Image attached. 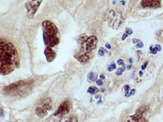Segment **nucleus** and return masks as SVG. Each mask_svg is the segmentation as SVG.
<instances>
[{
    "label": "nucleus",
    "mask_w": 163,
    "mask_h": 122,
    "mask_svg": "<svg viewBox=\"0 0 163 122\" xmlns=\"http://www.w3.org/2000/svg\"><path fill=\"white\" fill-rule=\"evenodd\" d=\"M1 75H7L20 66V59L14 46L6 39L0 40Z\"/></svg>",
    "instance_id": "nucleus-1"
},
{
    "label": "nucleus",
    "mask_w": 163,
    "mask_h": 122,
    "mask_svg": "<svg viewBox=\"0 0 163 122\" xmlns=\"http://www.w3.org/2000/svg\"><path fill=\"white\" fill-rule=\"evenodd\" d=\"M43 40L47 47L53 48L60 42L58 29L53 22L45 20L42 23Z\"/></svg>",
    "instance_id": "nucleus-2"
},
{
    "label": "nucleus",
    "mask_w": 163,
    "mask_h": 122,
    "mask_svg": "<svg viewBox=\"0 0 163 122\" xmlns=\"http://www.w3.org/2000/svg\"><path fill=\"white\" fill-rule=\"evenodd\" d=\"M107 20L108 25L113 29H118L123 22V17L119 12H115L113 10H110L107 13Z\"/></svg>",
    "instance_id": "nucleus-3"
},
{
    "label": "nucleus",
    "mask_w": 163,
    "mask_h": 122,
    "mask_svg": "<svg viewBox=\"0 0 163 122\" xmlns=\"http://www.w3.org/2000/svg\"><path fill=\"white\" fill-rule=\"evenodd\" d=\"M52 109V100L50 98L43 99L40 105L36 107V113L40 118H44Z\"/></svg>",
    "instance_id": "nucleus-4"
},
{
    "label": "nucleus",
    "mask_w": 163,
    "mask_h": 122,
    "mask_svg": "<svg viewBox=\"0 0 163 122\" xmlns=\"http://www.w3.org/2000/svg\"><path fill=\"white\" fill-rule=\"evenodd\" d=\"M42 2V1H28L26 3L25 7L28 10L27 15L29 18H31L34 17Z\"/></svg>",
    "instance_id": "nucleus-5"
},
{
    "label": "nucleus",
    "mask_w": 163,
    "mask_h": 122,
    "mask_svg": "<svg viewBox=\"0 0 163 122\" xmlns=\"http://www.w3.org/2000/svg\"><path fill=\"white\" fill-rule=\"evenodd\" d=\"M72 102L69 100H66L62 102L59 106L58 110L54 114L55 116H62L68 113L72 108Z\"/></svg>",
    "instance_id": "nucleus-6"
},
{
    "label": "nucleus",
    "mask_w": 163,
    "mask_h": 122,
    "mask_svg": "<svg viewBox=\"0 0 163 122\" xmlns=\"http://www.w3.org/2000/svg\"><path fill=\"white\" fill-rule=\"evenodd\" d=\"M97 44V38L95 36H91L88 38L87 40L85 43V51L83 53H91V51H93L96 48Z\"/></svg>",
    "instance_id": "nucleus-7"
},
{
    "label": "nucleus",
    "mask_w": 163,
    "mask_h": 122,
    "mask_svg": "<svg viewBox=\"0 0 163 122\" xmlns=\"http://www.w3.org/2000/svg\"><path fill=\"white\" fill-rule=\"evenodd\" d=\"M26 85V82L25 81H17L16 83H13L11 85L5 86L4 87L3 90L5 93L7 94H10L12 92H15L16 90H17L19 88H21L22 87H23Z\"/></svg>",
    "instance_id": "nucleus-8"
},
{
    "label": "nucleus",
    "mask_w": 163,
    "mask_h": 122,
    "mask_svg": "<svg viewBox=\"0 0 163 122\" xmlns=\"http://www.w3.org/2000/svg\"><path fill=\"white\" fill-rule=\"evenodd\" d=\"M142 7L157 8L161 5V1L159 0H143L140 3Z\"/></svg>",
    "instance_id": "nucleus-9"
},
{
    "label": "nucleus",
    "mask_w": 163,
    "mask_h": 122,
    "mask_svg": "<svg viewBox=\"0 0 163 122\" xmlns=\"http://www.w3.org/2000/svg\"><path fill=\"white\" fill-rule=\"evenodd\" d=\"M44 53L46 59H47V62H52L56 57V53L52 49V48L46 47L44 51Z\"/></svg>",
    "instance_id": "nucleus-10"
},
{
    "label": "nucleus",
    "mask_w": 163,
    "mask_h": 122,
    "mask_svg": "<svg viewBox=\"0 0 163 122\" xmlns=\"http://www.w3.org/2000/svg\"><path fill=\"white\" fill-rule=\"evenodd\" d=\"M92 54L91 53H78L77 55H75V57L77 58L78 61L82 64H86L89 62V59L92 57Z\"/></svg>",
    "instance_id": "nucleus-11"
},
{
    "label": "nucleus",
    "mask_w": 163,
    "mask_h": 122,
    "mask_svg": "<svg viewBox=\"0 0 163 122\" xmlns=\"http://www.w3.org/2000/svg\"><path fill=\"white\" fill-rule=\"evenodd\" d=\"M88 38L89 37L87 36L85 34H80L79 36L77 38V41L78 44L83 46V45L85 44V43L87 42V40Z\"/></svg>",
    "instance_id": "nucleus-12"
},
{
    "label": "nucleus",
    "mask_w": 163,
    "mask_h": 122,
    "mask_svg": "<svg viewBox=\"0 0 163 122\" xmlns=\"http://www.w3.org/2000/svg\"><path fill=\"white\" fill-rule=\"evenodd\" d=\"M59 122H78V118L75 116H69L62 118Z\"/></svg>",
    "instance_id": "nucleus-13"
},
{
    "label": "nucleus",
    "mask_w": 163,
    "mask_h": 122,
    "mask_svg": "<svg viewBox=\"0 0 163 122\" xmlns=\"http://www.w3.org/2000/svg\"><path fill=\"white\" fill-rule=\"evenodd\" d=\"M156 38L159 42H163V30H159L157 32Z\"/></svg>",
    "instance_id": "nucleus-14"
},
{
    "label": "nucleus",
    "mask_w": 163,
    "mask_h": 122,
    "mask_svg": "<svg viewBox=\"0 0 163 122\" xmlns=\"http://www.w3.org/2000/svg\"><path fill=\"white\" fill-rule=\"evenodd\" d=\"M97 75L96 74V73H93V72H91L88 75V79L91 81H97Z\"/></svg>",
    "instance_id": "nucleus-15"
},
{
    "label": "nucleus",
    "mask_w": 163,
    "mask_h": 122,
    "mask_svg": "<svg viewBox=\"0 0 163 122\" xmlns=\"http://www.w3.org/2000/svg\"><path fill=\"white\" fill-rule=\"evenodd\" d=\"M87 92L91 94H95L99 92V89L95 87V86H90V87L88 88Z\"/></svg>",
    "instance_id": "nucleus-16"
},
{
    "label": "nucleus",
    "mask_w": 163,
    "mask_h": 122,
    "mask_svg": "<svg viewBox=\"0 0 163 122\" xmlns=\"http://www.w3.org/2000/svg\"><path fill=\"white\" fill-rule=\"evenodd\" d=\"M115 69H116V65H115V64H111L110 66H108V71H109L110 72L112 71L113 70Z\"/></svg>",
    "instance_id": "nucleus-17"
},
{
    "label": "nucleus",
    "mask_w": 163,
    "mask_h": 122,
    "mask_svg": "<svg viewBox=\"0 0 163 122\" xmlns=\"http://www.w3.org/2000/svg\"><path fill=\"white\" fill-rule=\"evenodd\" d=\"M105 50L103 48H100V49L98 51V53L100 56H103L105 55Z\"/></svg>",
    "instance_id": "nucleus-18"
},
{
    "label": "nucleus",
    "mask_w": 163,
    "mask_h": 122,
    "mask_svg": "<svg viewBox=\"0 0 163 122\" xmlns=\"http://www.w3.org/2000/svg\"><path fill=\"white\" fill-rule=\"evenodd\" d=\"M126 33L128 35H131L133 34V31L131 28H127L126 29Z\"/></svg>",
    "instance_id": "nucleus-19"
},
{
    "label": "nucleus",
    "mask_w": 163,
    "mask_h": 122,
    "mask_svg": "<svg viewBox=\"0 0 163 122\" xmlns=\"http://www.w3.org/2000/svg\"><path fill=\"white\" fill-rule=\"evenodd\" d=\"M96 83H97V85H99V86H102V85L103 84V81H102L101 80H97V81H96Z\"/></svg>",
    "instance_id": "nucleus-20"
},
{
    "label": "nucleus",
    "mask_w": 163,
    "mask_h": 122,
    "mask_svg": "<svg viewBox=\"0 0 163 122\" xmlns=\"http://www.w3.org/2000/svg\"><path fill=\"white\" fill-rule=\"evenodd\" d=\"M124 89L125 90V92H126V94H127V93H128V92H129V86L128 85H126V86H124Z\"/></svg>",
    "instance_id": "nucleus-21"
},
{
    "label": "nucleus",
    "mask_w": 163,
    "mask_h": 122,
    "mask_svg": "<svg viewBox=\"0 0 163 122\" xmlns=\"http://www.w3.org/2000/svg\"><path fill=\"white\" fill-rule=\"evenodd\" d=\"M122 74V69H119L117 70V71L116 72V75H118V76H120Z\"/></svg>",
    "instance_id": "nucleus-22"
},
{
    "label": "nucleus",
    "mask_w": 163,
    "mask_h": 122,
    "mask_svg": "<svg viewBox=\"0 0 163 122\" xmlns=\"http://www.w3.org/2000/svg\"><path fill=\"white\" fill-rule=\"evenodd\" d=\"M143 47V43L142 42H140L137 44V47H138V48H142Z\"/></svg>",
    "instance_id": "nucleus-23"
},
{
    "label": "nucleus",
    "mask_w": 163,
    "mask_h": 122,
    "mask_svg": "<svg viewBox=\"0 0 163 122\" xmlns=\"http://www.w3.org/2000/svg\"><path fill=\"white\" fill-rule=\"evenodd\" d=\"M157 49V51H161V46L159 45H156V47H155Z\"/></svg>",
    "instance_id": "nucleus-24"
},
{
    "label": "nucleus",
    "mask_w": 163,
    "mask_h": 122,
    "mask_svg": "<svg viewBox=\"0 0 163 122\" xmlns=\"http://www.w3.org/2000/svg\"><path fill=\"white\" fill-rule=\"evenodd\" d=\"M124 63V62H123V60H122V59H119V60L117 61V64L119 65H122V64Z\"/></svg>",
    "instance_id": "nucleus-25"
},
{
    "label": "nucleus",
    "mask_w": 163,
    "mask_h": 122,
    "mask_svg": "<svg viewBox=\"0 0 163 122\" xmlns=\"http://www.w3.org/2000/svg\"><path fill=\"white\" fill-rule=\"evenodd\" d=\"M127 36H128V34H127V33H125V34L123 35V36H122V40H123V41H124V40H125V39H126Z\"/></svg>",
    "instance_id": "nucleus-26"
},
{
    "label": "nucleus",
    "mask_w": 163,
    "mask_h": 122,
    "mask_svg": "<svg viewBox=\"0 0 163 122\" xmlns=\"http://www.w3.org/2000/svg\"><path fill=\"white\" fill-rule=\"evenodd\" d=\"M152 53L153 54H156L157 52V50L156 48H154L153 49H152Z\"/></svg>",
    "instance_id": "nucleus-27"
},
{
    "label": "nucleus",
    "mask_w": 163,
    "mask_h": 122,
    "mask_svg": "<svg viewBox=\"0 0 163 122\" xmlns=\"http://www.w3.org/2000/svg\"><path fill=\"white\" fill-rule=\"evenodd\" d=\"M105 47H106V48H108V49H110V48H111V46H110V45L109 44V43H106Z\"/></svg>",
    "instance_id": "nucleus-28"
},
{
    "label": "nucleus",
    "mask_w": 163,
    "mask_h": 122,
    "mask_svg": "<svg viewBox=\"0 0 163 122\" xmlns=\"http://www.w3.org/2000/svg\"><path fill=\"white\" fill-rule=\"evenodd\" d=\"M147 64H148V62H145V64H144V65H143L142 66V69L143 70V69H145V68H146V65H147Z\"/></svg>",
    "instance_id": "nucleus-29"
},
{
    "label": "nucleus",
    "mask_w": 163,
    "mask_h": 122,
    "mask_svg": "<svg viewBox=\"0 0 163 122\" xmlns=\"http://www.w3.org/2000/svg\"><path fill=\"white\" fill-rule=\"evenodd\" d=\"M135 89H133V90H131V92H130V96H132V95H134L135 93Z\"/></svg>",
    "instance_id": "nucleus-30"
},
{
    "label": "nucleus",
    "mask_w": 163,
    "mask_h": 122,
    "mask_svg": "<svg viewBox=\"0 0 163 122\" xmlns=\"http://www.w3.org/2000/svg\"><path fill=\"white\" fill-rule=\"evenodd\" d=\"M132 41H133V43H138V41H140V40H138L137 39H136V38H133V39L132 40Z\"/></svg>",
    "instance_id": "nucleus-31"
},
{
    "label": "nucleus",
    "mask_w": 163,
    "mask_h": 122,
    "mask_svg": "<svg viewBox=\"0 0 163 122\" xmlns=\"http://www.w3.org/2000/svg\"><path fill=\"white\" fill-rule=\"evenodd\" d=\"M4 114H3V109H1V117H3Z\"/></svg>",
    "instance_id": "nucleus-32"
},
{
    "label": "nucleus",
    "mask_w": 163,
    "mask_h": 122,
    "mask_svg": "<svg viewBox=\"0 0 163 122\" xmlns=\"http://www.w3.org/2000/svg\"><path fill=\"white\" fill-rule=\"evenodd\" d=\"M100 78H101V79H102V80H104L105 78V76L104 75H101L100 76Z\"/></svg>",
    "instance_id": "nucleus-33"
},
{
    "label": "nucleus",
    "mask_w": 163,
    "mask_h": 122,
    "mask_svg": "<svg viewBox=\"0 0 163 122\" xmlns=\"http://www.w3.org/2000/svg\"><path fill=\"white\" fill-rule=\"evenodd\" d=\"M127 122H138V121H135V120H132V119L131 118V120L127 121Z\"/></svg>",
    "instance_id": "nucleus-34"
},
{
    "label": "nucleus",
    "mask_w": 163,
    "mask_h": 122,
    "mask_svg": "<svg viewBox=\"0 0 163 122\" xmlns=\"http://www.w3.org/2000/svg\"><path fill=\"white\" fill-rule=\"evenodd\" d=\"M139 75H140V76H143V73H142V71H140V72H139Z\"/></svg>",
    "instance_id": "nucleus-35"
}]
</instances>
